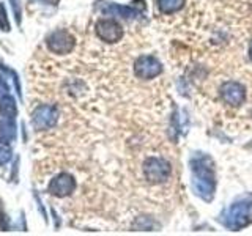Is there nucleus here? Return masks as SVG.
I'll return each mask as SVG.
<instances>
[{"instance_id": "nucleus-1", "label": "nucleus", "mask_w": 252, "mask_h": 236, "mask_svg": "<svg viewBox=\"0 0 252 236\" xmlns=\"http://www.w3.org/2000/svg\"><path fill=\"white\" fill-rule=\"evenodd\" d=\"M191 170H192V189L195 195L202 200L210 202L215 197L216 191V177H215V164L208 154L195 153L191 157Z\"/></svg>"}, {"instance_id": "nucleus-2", "label": "nucleus", "mask_w": 252, "mask_h": 236, "mask_svg": "<svg viewBox=\"0 0 252 236\" xmlns=\"http://www.w3.org/2000/svg\"><path fill=\"white\" fill-rule=\"evenodd\" d=\"M222 224L230 230H241V228L252 224V202L233 203L222 214Z\"/></svg>"}, {"instance_id": "nucleus-3", "label": "nucleus", "mask_w": 252, "mask_h": 236, "mask_svg": "<svg viewBox=\"0 0 252 236\" xmlns=\"http://www.w3.org/2000/svg\"><path fill=\"white\" fill-rule=\"evenodd\" d=\"M145 179L152 184H162L170 177V165L162 157H150L144 164Z\"/></svg>"}, {"instance_id": "nucleus-4", "label": "nucleus", "mask_w": 252, "mask_h": 236, "mask_svg": "<svg viewBox=\"0 0 252 236\" xmlns=\"http://www.w3.org/2000/svg\"><path fill=\"white\" fill-rule=\"evenodd\" d=\"M134 73L140 79H153L162 73V66L152 55H142L134 63Z\"/></svg>"}, {"instance_id": "nucleus-5", "label": "nucleus", "mask_w": 252, "mask_h": 236, "mask_svg": "<svg viewBox=\"0 0 252 236\" xmlns=\"http://www.w3.org/2000/svg\"><path fill=\"white\" fill-rule=\"evenodd\" d=\"M96 33L106 43H117L123 38V29L115 19H102L96 24Z\"/></svg>"}, {"instance_id": "nucleus-6", "label": "nucleus", "mask_w": 252, "mask_h": 236, "mask_svg": "<svg viewBox=\"0 0 252 236\" xmlns=\"http://www.w3.org/2000/svg\"><path fill=\"white\" fill-rule=\"evenodd\" d=\"M47 44H49V49L54 54H69L74 49L76 43H74V38L71 36L68 31L59 30V31H55V33L51 35Z\"/></svg>"}, {"instance_id": "nucleus-7", "label": "nucleus", "mask_w": 252, "mask_h": 236, "mask_svg": "<svg viewBox=\"0 0 252 236\" xmlns=\"http://www.w3.org/2000/svg\"><path fill=\"white\" fill-rule=\"evenodd\" d=\"M220 96H222L227 104H232L236 107L243 104L244 101V87L238 82L228 81L220 85Z\"/></svg>"}, {"instance_id": "nucleus-8", "label": "nucleus", "mask_w": 252, "mask_h": 236, "mask_svg": "<svg viewBox=\"0 0 252 236\" xmlns=\"http://www.w3.org/2000/svg\"><path fill=\"white\" fill-rule=\"evenodd\" d=\"M76 189V179L69 175V173H62L57 178L52 179L49 186V192L57 197H66Z\"/></svg>"}, {"instance_id": "nucleus-9", "label": "nucleus", "mask_w": 252, "mask_h": 236, "mask_svg": "<svg viewBox=\"0 0 252 236\" xmlns=\"http://www.w3.org/2000/svg\"><path fill=\"white\" fill-rule=\"evenodd\" d=\"M57 121V109L54 106H43L38 109L33 123L38 129H49Z\"/></svg>"}, {"instance_id": "nucleus-10", "label": "nucleus", "mask_w": 252, "mask_h": 236, "mask_svg": "<svg viewBox=\"0 0 252 236\" xmlns=\"http://www.w3.org/2000/svg\"><path fill=\"white\" fill-rule=\"evenodd\" d=\"M102 13L104 14H117V16H122L125 19H132V18H139L142 16L140 10L134 6H122V5H107L102 8Z\"/></svg>"}, {"instance_id": "nucleus-11", "label": "nucleus", "mask_w": 252, "mask_h": 236, "mask_svg": "<svg viewBox=\"0 0 252 236\" xmlns=\"http://www.w3.org/2000/svg\"><path fill=\"white\" fill-rule=\"evenodd\" d=\"M185 0H158V6H159L161 13L164 14H172L178 11L183 6Z\"/></svg>"}, {"instance_id": "nucleus-12", "label": "nucleus", "mask_w": 252, "mask_h": 236, "mask_svg": "<svg viewBox=\"0 0 252 236\" xmlns=\"http://www.w3.org/2000/svg\"><path fill=\"white\" fill-rule=\"evenodd\" d=\"M249 54H251V59H252V43H251V49H249Z\"/></svg>"}, {"instance_id": "nucleus-13", "label": "nucleus", "mask_w": 252, "mask_h": 236, "mask_svg": "<svg viewBox=\"0 0 252 236\" xmlns=\"http://www.w3.org/2000/svg\"><path fill=\"white\" fill-rule=\"evenodd\" d=\"M0 219H2V211H0Z\"/></svg>"}]
</instances>
